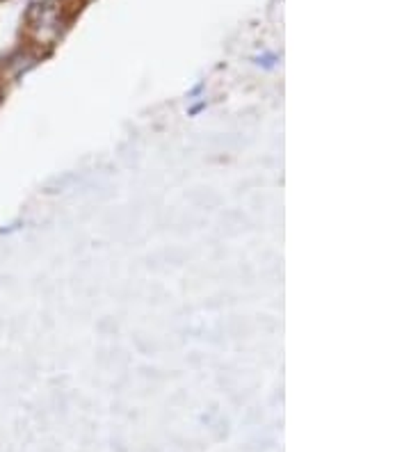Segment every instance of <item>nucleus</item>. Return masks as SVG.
<instances>
[{
  "label": "nucleus",
  "mask_w": 411,
  "mask_h": 452,
  "mask_svg": "<svg viewBox=\"0 0 411 452\" xmlns=\"http://www.w3.org/2000/svg\"><path fill=\"white\" fill-rule=\"evenodd\" d=\"M0 3H3V0H0Z\"/></svg>",
  "instance_id": "nucleus-1"
}]
</instances>
